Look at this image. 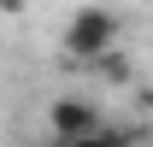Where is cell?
Wrapping results in <instances>:
<instances>
[{"label":"cell","mask_w":153,"mask_h":147,"mask_svg":"<svg viewBox=\"0 0 153 147\" xmlns=\"http://www.w3.org/2000/svg\"><path fill=\"white\" fill-rule=\"evenodd\" d=\"M36 147H71V141H65V135H53V129H47V135H41Z\"/></svg>","instance_id":"cell-5"},{"label":"cell","mask_w":153,"mask_h":147,"mask_svg":"<svg viewBox=\"0 0 153 147\" xmlns=\"http://www.w3.org/2000/svg\"><path fill=\"white\" fill-rule=\"evenodd\" d=\"M118 47V12L106 6H76L65 18V36H59V53L76 59V65H100V59Z\"/></svg>","instance_id":"cell-1"},{"label":"cell","mask_w":153,"mask_h":147,"mask_svg":"<svg viewBox=\"0 0 153 147\" xmlns=\"http://www.w3.org/2000/svg\"><path fill=\"white\" fill-rule=\"evenodd\" d=\"M71 147H135V135H130L124 124H94L88 135H76Z\"/></svg>","instance_id":"cell-3"},{"label":"cell","mask_w":153,"mask_h":147,"mask_svg":"<svg viewBox=\"0 0 153 147\" xmlns=\"http://www.w3.org/2000/svg\"><path fill=\"white\" fill-rule=\"evenodd\" d=\"M0 12H12V18H18V12H30V0H0Z\"/></svg>","instance_id":"cell-4"},{"label":"cell","mask_w":153,"mask_h":147,"mask_svg":"<svg viewBox=\"0 0 153 147\" xmlns=\"http://www.w3.org/2000/svg\"><path fill=\"white\" fill-rule=\"evenodd\" d=\"M94 124H106V118H100V106H94V100H82V94H59L53 106H47V129H53V135H65V141L88 135Z\"/></svg>","instance_id":"cell-2"}]
</instances>
